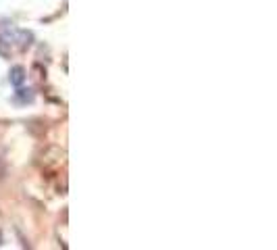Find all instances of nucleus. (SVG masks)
Instances as JSON below:
<instances>
[{
	"instance_id": "nucleus-1",
	"label": "nucleus",
	"mask_w": 277,
	"mask_h": 250,
	"mask_svg": "<svg viewBox=\"0 0 277 250\" xmlns=\"http://www.w3.org/2000/svg\"><path fill=\"white\" fill-rule=\"evenodd\" d=\"M9 79H11V84L13 86H21L23 84V79H25V69L23 67H13L11 69V73H9Z\"/></svg>"
},
{
	"instance_id": "nucleus-2",
	"label": "nucleus",
	"mask_w": 277,
	"mask_h": 250,
	"mask_svg": "<svg viewBox=\"0 0 277 250\" xmlns=\"http://www.w3.org/2000/svg\"><path fill=\"white\" fill-rule=\"evenodd\" d=\"M17 96H19L23 102H25V100H27V102H32V100H34V94L29 92V90H19V92H17Z\"/></svg>"
}]
</instances>
